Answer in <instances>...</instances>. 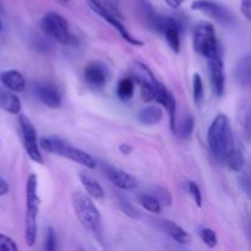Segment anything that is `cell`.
Here are the masks:
<instances>
[{
  "label": "cell",
  "mask_w": 251,
  "mask_h": 251,
  "mask_svg": "<svg viewBox=\"0 0 251 251\" xmlns=\"http://www.w3.org/2000/svg\"><path fill=\"white\" fill-rule=\"evenodd\" d=\"M103 171H104L105 176L117 188L122 189V190H135L139 186V180L135 176L126 173V172L122 171V169L117 168V167L104 164L103 166Z\"/></svg>",
  "instance_id": "14"
},
{
  "label": "cell",
  "mask_w": 251,
  "mask_h": 251,
  "mask_svg": "<svg viewBox=\"0 0 251 251\" xmlns=\"http://www.w3.org/2000/svg\"><path fill=\"white\" fill-rule=\"evenodd\" d=\"M152 25L154 28L161 31L166 37V41L168 43L169 48L178 54L180 51V33L181 25L178 20L171 16H164V15H153L152 17Z\"/></svg>",
  "instance_id": "10"
},
{
  "label": "cell",
  "mask_w": 251,
  "mask_h": 251,
  "mask_svg": "<svg viewBox=\"0 0 251 251\" xmlns=\"http://www.w3.org/2000/svg\"><path fill=\"white\" fill-rule=\"evenodd\" d=\"M114 1H118V0H114Z\"/></svg>",
  "instance_id": "43"
},
{
  "label": "cell",
  "mask_w": 251,
  "mask_h": 251,
  "mask_svg": "<svg viewBox=\"0 0 251 251\" xmlns=\"http://www.w3.org/2000/svg\"><path fill=\"white\" fill-rule=\"evenodd\" d=\"M78 178H80L81 183H82L83 188L87 191V195L90 198L96 199V200H102L104 198V190L100 186V184L97 180H95L92 176L86 173H80Z\"/></svg>",
  "instance_id": "21"
},
{
  "label": "cell",
  "mask_w": 251,
  "mask_h": 251,
  "mask_svg": "<svg viewBox=\"0 0 251 251\" xmlns=\"http://www.w3.org/2000/svg\"><path fill=\"white\" fill-rule=\"evenodd\" d=\"M208 60V71H210L211 82H212L213 90L218 97H222L225 95L226 88V71L225 64L220 54H216Z\"/></svg>",
  "instance_id": "13"
},
{
  "label": "cell",
  "mask_w": 251,
  "mask_h": 251,
  "mask_svg": "<svg viewBox=\"0 0 251 251\" xmlns=\"http://www.w3.org/2000/svg\"><path fill=\"white\" fill-rule=\"evenodd\" d=\"M207 144L211 153L220 162H225L235 147L229 119L223 113L218 114L211 123L207 131Z\"/></svg>",
  "instance_id": "1"
},
{
  "label": "cell",
  "mask_w": 251,
  "mask_h": 251,
  "mask_svg": "<svg viewBox=\"0 0 251 251\" xmlns=\"http://www.w3.org/2000/svg\"><path fill=\"white\" fill-rule=\"evenodd\" d=\"M152 195L157 199L161 206L163 207H169L173 203V198L169 190H167L163 186H153L152 188Z\"/></svg>",
  "instance_id": "27"
},
{
  "label": "cell",
  "mask_w": 251,
  "mask_h": 251,
  "mask_svg": "<svg viewBox=\"0 0 251 251\" xmlns=\"http://www.w3.org/2000/svg\"><path fill=\"white\" fill-rule=\"evenodd\" d=\"M168 112L169 115V126H171V130L173 134H176V96L171 92L168 98V103L164 107Z\"/></svg>",
  "instance_id": "29"
},
{
  "label": "cell",
  "mask_w": 251,
  "mask_h": 251,
  "mask_svg": "<svg viewBox=\"0 0 251 251\" xmlns=\"http://www.w3.org/2000/svg\"><path fill=\"white\" fill-rule=\"evenodd\" d=\"M139 202L150 212L159 213L162 210L161 203L157 201V199L153 195H150V194H141L139 196Z\"/></svg>",
  "instance_id": "26"
},
{
  "label": "cell",
  "mask_w": 251,
  "mask_h": 251,
  "mask_svg": "<svg viewBox=\"0 0 251 251\" xmlns=\"http://www.w3.org/2000/svg\"><path fill=\"white\" fill-rule=\"evenodd\" d=\"M164 1H166L167 5H168V6H171L172 9H176V7L180 6V5L183 4L185 0H164Z\"/></svg>",
  "instance_id": "39"
},
{
  "label": "cell",
  "mask_w": 251,
  "mask_h": 251,
  "mask_svg": "<svg viewBox=\"0 0 251 251\" xmlns=\"http://www.w3.org/2000/svg\"><path fill=\"white\" fill-rule=\"evenodd\" d=\"M119 205H120V208H122L123 212H124L125 215L129 216L130 218H135V220L140 218V212L130 202L122 200L119 202Z\"/></svg>",
  "instance_id": "33"
},
{
  "label": "cell",
  "mask_w": 251,
  "mask_h": 251,
  "mask_svg": "<svg viewBox=\"0 0 251 251\" xmlns=\"http://www.w3.org/2000/svg\"><path fill=\"white\" fill-rule=\"evenodd\" d=\"M0 81L11 92H24L26 88V80L24 75L17 70H6L0 74Z\"/></svg>",
  "instance_id": "17"
},
{
  "label": "cell",
  "mask_w": 251,
  "mask_h": 251,
  "mask_svg": "<svg viewBox=\"0 0 251 251\" xmlns=\"http://www.w3.org/2000/svg\"><path fill=\"white\" fill-rule=\"evenodd\" d=\"M159 226H161L162 229L169 235L173 240H176L178 244L181 245H188L191 243V235L189 234V232H186L183 227H180L176 223L172 222L168 220H162L159 221Z\"/></svg>",
  "instance_id": "16"
},
{
  "label": "cell",
  "mask_w": 251,
  "mask_h": 251,
  "mask_svg": "<svg viewBox=\"0 0 251 251\" xmlns=\"http://www.w3.org/2000/svg\"><path fill=\"white\" fill-rule=\"evenodd\" d=\"M188 188H189V193H190V195L193 196L194 201L196 202L198 207H201V206H202V195H201L200 188H199L198 184H196L195 181H189Z\"/></svg>",
  "instance_id": "32"
},
{
  "label": "cell",
  "mask_w": 251,
  "mask_h": 251,
  "mask_svg": "<svg viewBox=\"0 0 251 251\" xmlns=\"http://www.w3.org/2000/svg\"><path fill=\"white\" fill-rule=\"evenodd\" d=\"M0 28H1V21H0Z\"/></svg>",
  "instance_id": "40"
},
{
  "label": "cell",
  "mask_w": 251,
  "mask_h": 251,
  "mask_svg": "<svg viewBox=\"0 0 251 251\" xmlns=\"http://www.w3.org/2000/svg\"><path fill=\"white\" fill-rule=\"evenodd\" d=\"M46 250L47 251H54L56 249V235L55 230L51 227H48V232H47V239H46Z\"/></svg>",
  "instance_id": "34"
},
{
  "label": "cell",
  "mask_w": 251,
  "mask_h": 251,
  "mask_svg": "<svg viewBox=\"0 0 251 251\" xmlns=\"http://www.w3.org/2000/svg\"><path fill=\"white\" fill-rule=\"evenodd\" d=\"M19 124L22 132V140H24V147L29 159L38 164H43V157H42L41 150H39L38 139H37V131L29 118L25 114H19Z\"/></svg>",
  "instance_id": "11"
},
{
  "label": "cell",
  "mask_w": 251,
  "mask_h": 251,
  "mask_svg": "<svg viewBox=\"0 0 251 251\" xmlns=\"http://www.w3.org/2000/svg\"><path fill=\"white\" fill-rule=\"evenodd\" d=\"M119 151L123 154H125V156H127V154H130L132 152V147L129 144H122L119 146Z\"/></svg>",
  "instance_id": "38"
},
{
  "label": "cell",
  "mask_w": 251,
  "mask_h": 251,
  "mask_svg": "<svg viewBox=\"0 0 251 251\" xmlns=\"http://www.w3.org/2000/svg\"><path fill=\"white\" fill-rule=\"evenodd\" d=\"M242 178H240V185H242V188L244 189L245 193L248 194V196L250 195V176H249V171H244L243 169L242 172Z\"/></svg>",
  "instance_id": "35"
},
{
  "label": "cell",
  "mask_w": 251,
  "mask_h": 251,
  "mask_svg": "<svg viewBox=\"0 0 251 251\" xmlns=\"http://www.w3.org/2000/svg\"><path fill=\"white\" fill-rule=\"evenodd\" d=\"M0 149H1V141H0Z\"/></svg>",
  "instance_id": "41"
},
{
  "label": "cell",
  "mask_w": 251,
  "mask_h": 251,
  "mask_svg": "<svg viewBox=\"0 0 251 251\" xmlns=\"http://www.w3.org/2000/svg\"><path fill=\"white\" fill-rule=\"evenodd\" d=\"M240 10H242V14L244 15L245 19L248 21L251 20V0H242V4H240Z\"/></svg>",
  "instance_id": "36"
},
{
  "label": "cell",
  "mask_w": 251,
  "mask_h": 251,
  "mask_svg": "<svg viewBox=\"0 0 251 251\" xmlns=\"http://www.w3.org/2000/svg\"><path fill=\"white\" fill-rule=\"evenodd\" d=\"M71 202L81 226L100 238L102 234V217L92 199L81 191H75L71 194Z\"/></svg>",
  "instance_id": "3"
},
{
  "label": "cell",
  "mask_w": 251,
  "mask_h": 251,
  "mask_svg": "<svg viewBox=\"0 0 251 251\" xmlns=\"http://www.w3.org/2000/svg\"><path fill=\"white\" fill-rule=\"evenodd\" d=\"M191 9L203 12L222 26L232 27L237 24L233 12L227 6L215 1V0H195L191 4Z\"/></svg>",
  "instance_id": "9"
},
{
  "label": "cell",
  "mask_w": 251,
  "mask_h": 251,
  "mask_svg": "<svg viewBox=\"0 0 251 251\" xmlns=\"http://www.w3.org/2000/svg\"><path fill=\"white\" fill-rule=\"evenodd\" d=\"M39 208H41V198L38 195V178L36 174H31L26 185V218H25V238L29 248L33 247L37 240Z\"/></svg>",
  "instance_id": "2"
},
{
  "label": "cell",
  "mask_w": 251,
  "mask_h": 251,
  "mask_svg": "<svg viewBox=\"0 0 251 251\" xmlns=\"http://www.w3.org/2000/svg\"><path fill=\"white\" fill-rule=\"evenodd\" d=\"M225 163L227 164V167L230 171L235 172V173H240L245 168L247 159H245L244 153L238 147H234L232 152L228 154L227 158L225 159Z\"/></svg>",
  "instance_id": "23"
},
{
  "label": "cell",
  "mask_w": 251,
  "mask_h": 251,
  "mask_svg": "<svg viewBox=\"0 0 251 251\" xmlns=\"http://www.w3.org/2000/svg\"><path fill=\"white\" fill-rule=\"evenodd\" d=\"M250 102L248 98H244V100H240L239 105H238L237 120L247 142L250 141Z\"/></svg>",
  "instance_id": "19"
},
{
  "label": "cell",
  "mask_w": 251,
  "mask_h": 251,
  "mask_svg": "<svg viewBox=\"0 0 251 251\" xmlns=\"http://www.w3.org/2000/svg\"><path fill=\"white\" fill-rule=\"evenodd\" d=\"M19 247L9 235L0 234V251H17Z\"/></svg>",
  "instance_id": "31"
},
{
  "label": "cell",
  "mask_w": 251,
  "mask_h": 251,
  "mask_svg": "<svg viewBox=\"0 0 251 251\" xmlns=\"http://www.w3.org/2000/svg\"><path fill=\"white\" fill-rule=\"evenodd\" d=\"M193 44L195 50L206 59L220 54L215 27L210 22H199L194 28Z\"/></svg>",
  "instance_id": "7"
},
{
  "label": "cell",
  "mask_w": 251,
  "mask_h": 251,
  "mask_svg": "<svg viewBox=\"0 0 251 251\" xmlns=\"http://www.w3.org/2000/svg\"><path fill=\"white\" fill-rule=\"evenodd\" d=\"M34 92L46 107L51 108V109H58L63 105L60 93L54 86L48 85V83H38L34 87Z\"/></svg>",
  "instance_id": "15"
},
{
  "label": "cell",
  "mask_w": 251,
  "mask_h": 251,
  "mask_svg": "<svg viewBox=\"0 0 251 251\" xmlns=\"http://www.w3.org/2000/svg\"><path fill=\"white\" fill-rule=\"evenodd\" d=\"M193 92H194V100L196 104L200 107L203 102V97H205V90H203V82L202 78L199 74H195L193 78Z\"/></svg>",
  "instance_id": "28"
},
{
  "label": "cell",
  "mask_w": 251,
  "mask_h": 251,
  "mask_svg": "<svg viewBox=\"0 0 251 251\" xmlns=\"http://www.w3.org/2000/svg\"><path fill=\"white\" fill-rule=\"evenodd\" d=\"M135 82L131 77H124L119 81L117 87V93L122 100H129L134 96Z\"/></svg>",
  "instance_id": "24"
},
{
  "label": "cell",
  "mask_w": 251,
  "mask_h": 251,
  "mask_svg": "<svg viewBox=\"0 0 251 251\" xmlns=\"http://www.w3.org/2000/svg\"><path fill=\"white\" fill-rule=\"evenodd\" d=\"M63 1H68V0H63Z\"/></svg>",
  "instance_id": "42"
},
{
  "label": "cell",
  "mask_w": 251,
  "mask_h": 251,
  "mask_svg": "<svg viewBox=\"0 0 251 251\" xmlns=\"http://www.w3.org/2000/svg\"><path fill=\"white\" fill-rule=\"evenodd\" d=\"M21 100L19 96L6 91H0V108L6 110L10 114H20L21 113Z\"/></svg>",
  "instance_id": "20"
},
{
  "label": "cell",
  "mask_w": 251,
  "mask_h": 251,
  "mask_svg": "<svg viewBox=\"0 0 251 251\" xmlns=\"http://www.w3.org/2000/svg\"><path fill=\"white\" fill-rule=\"evenodd\" d=\"M163 117V112L157 105H149V107L144 108L137 114V120L144 125H154L158 124Z\"/></svg>",
  "instance_id": "22"
},
{
  "label": "cell",
  "mask_w": 251,
  "mask_h": 251,
  "mask_svg": "<svg viewBox=\"0 0 251 251\" xmlns=\"http://www.w3.org/2000/svg\"><path fill=\"white\" fill-rule=\"evenodd\" d=\"M88 5L91 6V9L96 12V14L100 15L103 20L108 22L110 26L114 27L118 31V33L125 39L129 44L135 47H142L144 46V42L137 39L136 37L132 36L129 31L126 29V27L123 25V22L120 21V12L110 4L108 0H87Z\"/></svg>",
  "instance_id": "5"
},
{
  "label": "cell",
  "mask_w": 251,
  "mask_h": 251,
  "mask_svg": "<svg viewBox=\"0 0 251 251\" xmlns=\"http://www.w3.org/2000/svg\"><path fill=\"white\" fill-rule=\"evenodd\" d=\"M39 147H42L43 150H46L47 152H50V153L58 154V156L64 157V158H68L70 161L75 162V163L81 164V166H85L86 168L93 169L96 167L95 159L92 158L91 154H88L87 152L82 151V150L77 149V147L73 146V145L68 144L66 141L61 140L60 137L56 136H47L42 137L38 141Z\"/></svg>",
  "instance_id": "4"
},
{
  "label": "cell",
  "mask_w": 251,
  "mask_h": 251,
  "mask_svg": "<svg viewBox=\"0 0 251 251\" xmlns=\"http://www.w3.org/2000/svg\"><path fill=\"white\" fill-rule=\"evenodd\" d=\"M9 190H10L9 184H7L6 181H5L4 179H2L1 176H0V196L6 195V194L9 193Z\"/></svg>",
  "instance_id": "37"
},
{
  "label": "cell",
  "mask_w": 251,
  "mask_h": 251,
  "mask_svg": "<svg viewBox=\"0 0 251 251\" xmlns=\"http://www.w3.org/2000/svg\"><path fill=\"white\" fill-rule=\"evenodd\" d=\"M200 238L202 239V242L207 245L208 248H216L218 244V238L217 234L215 233V230L210 229V228H202L199 232Z\"/></svg>",
  "instance_id": "30"
},
{
  "label": "cell",
  "mask_w": 251,
  "mask_h": 251,
  "mask_svg": "<svg viewBox=\"0 0 251 251\" xmlns=\"http://www.w3.org/2000/svg\"><path fill=\"white\" fill-rule=\"evenodd\" d=\"M41 28L47 36L64 46L75 43V37L71 33L68 21L58 12H47L41 20Z\"/></svg>",
  "instance_id": "6"
},
{
  "label": "cell",
  "mask_w": 251,
  "mask_h": 251,
  "mask_svg": "<svg viewBox=\"0 0 251 251\" xmlns=\"http://www.w3.org/2000/svg\"><path fill=\"white\" fill-rule=\"evenodd\" d=\"M130 73L134 82H136L141 88L142 100L145 102L154 100L161 82L157 80L151 69L141 61H134L130 66Z\"/></svg>",
  "instance_id": "8"
},
{
  "label": "cell",
  "mask_w": 251,
  "mask_h": 251,
  "mask_svg": "<svg viewBox=\"0 0 251 251\" xmlns=\"http://www.w3.org/2000/svg\"><path fill=\"white\" fill-rule=\"evenodd\" d=\"M194 127H195V119L191 115H186L180 126H176V134H179V136L183 139H190L194 132Z\"/></svg>",
  "instance_id": "25"
},
{
  "label": "cell",
  "mask_w": 251,
  "mask_h": 251,
  "mask_svg": "<svg viewBox=\"0 0 251 251\" xmlns=\"http://www.w3.org/2000/svg\"><path fill=\"white\" fill-rule=\"evenodd\" d=\"M109 70L107 66L100 61H92L83 69V77L87 85L93 88H102L109 80Z\"/></svg>",
  "instance_id": "12"
},
{
  "label": "cell",
  "mask_w": 251,
  "mask_h": 251,
  "mask_svg": "<svg viewBox=\"0 0 251 251\" xmlns=\"http://www.w3.org/2000/svg\"><path fill=\"white\" fill-rule=\"evenodd\" d=\"M234 77L240 87L248 88L251 83V59L250 55H244L239 59L234 70Z\"/></svg>",
  "instance_id": "18"
}]
</instances>
